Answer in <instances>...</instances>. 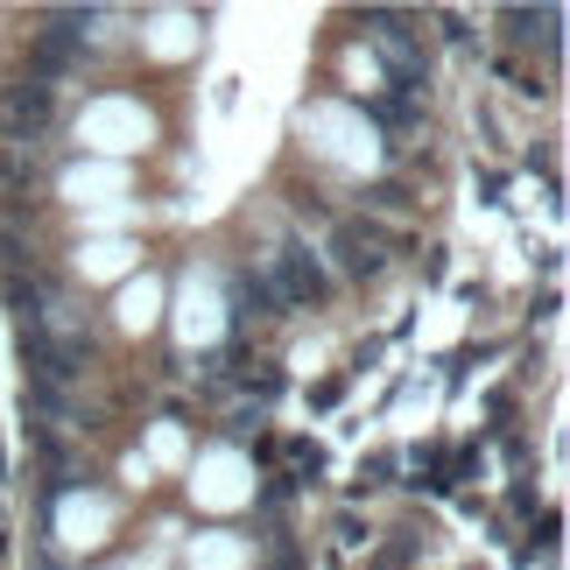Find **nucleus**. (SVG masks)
<instances>
[{"label":"nucleus","mask_w":570,"mask_h":570,"mask_svg":"<svg viewBox=\"0 0 570 570\" xmlns=\"http://www.w3.org/2000/svg\"><path fill=\"white\" fill-rule=\"evenodd\" d=\"M296 135H303L311 156H324L332 169H345V177H374L381 169V127L366 114H353L345 99H311L296 114Z\"/></svg>","instance_id":"f257e3e1"},{"label":"nucleus","mask_w":570,"mask_h":570,"mask_svg":"<svg viewBox=\"0 0 570 570\" xmlns=\"http://www.w3.org/2000/svg\"><path fill=\"white\" fill-rule=\"evenodd\" d=\"M141 465H148V472H156V465H190V436H184V423H156V430H148Z\"/></svg>","instance_id":"9b49d317"},{"label":"nucleus","mask_w":570,"mask_h":570,"mask_svg":"<svg viewBox=\"0 0 570 570\" xmlns=\"http://www.w3.org/2000/svg\"><path fill=\"white\" fill-rule=\"evenodd\" d=\"M127 190H135V169H127V163H99V156H78V163L57 177V197H63L71 212L127 205Z\"/></svg>","instance_id":"39448f33"},{"label":"nucleus","mask_w":570,"mask_h":570,"mask_svg":"<svg viewBox=\"0 0 570 570\" xmlns=\"http://www.w3.org/2000/svg\"><path fill=\"white\" fill-rule=\"evenodd\" d=\"M184 570H254V542L233 529H205L184 542Z\"/></svg>","instance_id":"9d476101"},{"label":"nucleus","mask_w":570,"mask_h":570,"mask_svg":"<svg viewBox=\"0 0 570 570\" xmlns=\"http://www.w3.org/2000/svg\"><path fill=\"white\" fill-rule=\"evenodd\" d=\"M50 529H57V542H63L71 557H85V550H99V542L114 535V500H99V493H63L57 514H50Z\"/></svg>","instance_id":"423d86ee"},{"label":"nucleus","mask_w":570,"mask_h":570,"mask_svg":"<svg viewBox=\"0 0 570 570\" xmlns=\"http://www.w3.org/2000/svg\"><path fill=\"white\" fill-rule=\"evenodd\" d=\"M78 148L85 156H99V163H135L148 141H156V114H148L141 99H120V92H106V99H85V114H78Z\"/></svg>","instance_id":"f03ea898"},{"label":"nucleus","mask_w":570,"mask_h":570,"mask_svg":"<svg viewBox=\"0 0 570 570\" xmlns=\"http://www.w3.org/2000/svg\"><path fill=\"white\" fill-rule=\"evenodd\" d=\"M71 268L85 282H127V275H141V239H78Z\"/></svg>","instance_id":"1a4fd4ad"},{"label":"nucleus","mask_w":570,"mask_h":570,"mask_svg":"<svg viewBox=\"0 0 570 570\" xmlns=\"http://www.w3.org/2000/svg\"><path fill=\"white\" fill-rule=\"evenodd\" d=\"M120 479H127V487H148L156 472H148V465H141V451H135V458H120Z\"/></svg>","instance_id":"ddd939ff"},{"label":"nucleus","mask_w":570,"mask_h":570,"mask_svg":"<svg viewBox=\"0 0 570 570\" xmlns=\"http://www.w3.org/2000/svg\"><path fill=\"white\" fill-rule=\"evenodd\" d=\"M114 570H163V550H148V557H127V563H114Z\"/></svg>","instance_id":"4468645a"},{"label":"nucleus","mask_w":570,"mask_h":570,"mask_svg":"<svg viewBox=\"0 0 570 570\" xmlns=\"http://www.w3.org/2000/svg\"><path fill=\"white\" fill-rule=\"evenodd\" d=\"M345 78H353V85H366V92H374V85H381V63L366 57V50H353V57H345Z\"/></svg>","instance_id":"f8f14e48"},{"label":"nucleus","mask_w":570,"mask_h":570,"mask_svg":"<svg viewBox=\"0 0 570 570\" xmlns=\"http://www.w3.org/2000/svg\"><path fill=\"white\" fill-rule=\"evenodd\" d=\"M163 311H169V289H163V275H127L120 282V296H114V324H120V332L127 338H148V332H156V324H163Z\"/></svg>","instance_id":"6e6552de"},{"label":"nucleus","mask_w":570,"mask_h":570,"mask_svg":"<svg viewBox=\"0 0 570 570\" xmlns=\"http://www.w3.org/2000/svg\"><path fill=\"white\" fill-rule=\"evenodd\" d=\"M197 42H205V29H197L190 8H156V14H141V50L156 57V63L197 57Z\"/></svg>","instance_id":"0eeeda50"},{"label":"nucleus","mask_w":570,"mask_h":570,"mask_svg":"<svg viewBox=\"0 0 570 570\" xmlns=\"http://www.w3.org/2000/svg\"><path fill=\"white\" fill-rule=\"evenodd\" d=\"M163 317L177 324V345H184V353H205V345L226 338V296H218V282L197 275V268H190V282L177 289V303H169Z\"/></svg>","instance_id":"20e7f679"},{"label":"nucleus","mask_w":570,"mask_h":570,"mask_svg":"<svg viewBox=\"0 0 570 570\" xmlns=\"http://www.w3.org/2000/svg\"><path fill=\"white\" fill-rule=\"evenodd\" d=\"M190 508L197 514H239V508H254V458L247 451H233V444H212V451H190Z\"/></svg>","instance_id":"7ed1b4c3"}]
</instances>
